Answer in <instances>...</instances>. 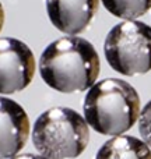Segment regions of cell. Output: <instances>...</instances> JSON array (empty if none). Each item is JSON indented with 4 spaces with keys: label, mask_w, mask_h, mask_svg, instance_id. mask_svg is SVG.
<instances>
[{
    "label": "cell",
    "mask_w": 151,
    "mask_h": 159,
    "mask_svg": "<svg viewBox=\"0 0 151 159\" xmlns=\"http://www.w3.org/2000/svg\"><path fill=\"white\" fill-rule=\"evenodd\" d=\"M106 61L123 75L151 70V27L141 21H125L108 32L104 45Z\"/></svg>",
    "instance_id": "4"
},
{
    "label": "cell",
    "mask_w": 151,
    "mask_h": 159,
    "mask_svg": "<svg viewBox=\"0 0 151 159\" xmlns=\"http://www.w3.org/2000/svg\"><path fill=\"white\" fill-rule=\"evenodd\" d=\"M11 159H46L41 155H34V154H24V155H18V157H14Z\"/></svg>",
    "instance_id": "11"
},
{
    "label": "cell",
    "mask_w": 151,
    "mask_h": 159,
    "mask_svg": "<svg viewBox=\"0 0 151 159\" xmlns=\"http://www.w3.org/2000/svg\"><path fill=\"white\" fill-rule=\"evenodd\" d=\"M90 130L84 117L69 107H52L35 120L32 143L46 159H74L84 152Z\"/></svg>",
    "instance_id": "3"
},
{
    "label": "cell",
    "mask_w": 151,
    "mask_h": 159,
    "mask_svg": "<svg viewBox=\"0 0 151 159\" xmlns=\"http://www.w3.org/2000/svg\"><path fill=\"white\" fill-rule=\"evenodd\" d=\"M30 135V119L21 105L0 96V159L14 158Z\"/></svg>",
    "instance_id": "6"
},
{
    "label": "cell",
    "mask_w": 151,
    "mask_h": 159,
    "mask_svg": "<svg viewBox=\"0 0 151 159\" xmlns=\"http://www.w3.org/2000/svg\"><path fill=\"white\" fill-rule=\"evenodd\" d=\"M39 73L48 87L63 93L90 89L99 75V56L91 42L63 36L45 48Z\"/></svg>",
    "instance_id": "1"
},
{
    "label": "cell",
    "mask_w": 151,
    "mask_h": 159,
    "mask_svg": "<svg viewBox=\"0 0 151 159\" xmlns=\"http://www.w3.org/2000/svg\"><path fill=\"white\" fill-rule=\"evenodd\" d=\"M99 0H46L49 20L59 31L74 36L91 24Z\"/></svg>",
    "instance_id": "7"
},
{
    "label": "cell",
    "mask_w": 151,
    "mask_h": 159,
    "mask_svg": "<svg viewBox=\"0 0 151 159\" xmlns=\"http://www.w3.org/2000/svg\"><path fill=\"white\" fill-rule=\"evenodd\" d=\"M35 74V57L24 42L16 38L0 39V93L20 92Z\"/></svg>",
    "instance_id": "5"
},
{
    "label": "cell",
    "mask_w": 151,
    "mask_h": 159,
    "mask_svg": "<svg viewBox=\"0 0 151 159\" xmlns=\"http://www.w3.org/2000/svg\"><path fill=\"white\" fill-rule=\"evenodd\" d=\"M3 24H4V8H3L2 3H0V31L3 28Z\"/></svg>",
    "instance_id": "12"
},
{
    "label": "cell",
    "mask_w": 151,
    "mask_h": 159,
    "mask_svg": "<svg viewBox=\"0 0 151 159\" xmlns=\"http://www.w3.org/2000/svg\"><path fill=\"white\" fill-rule=\"evenodd\" d=\"M140 117V96L125 80L106 78L88 89L84 119L94 131L119 137Z\"/></svg>",
    "instance_id": "2"
},
{
    "label": "cell",
    "mask_w": 151,
    "mask_h": 159,
    "mask_svg": "<svg viewBox=\"0 0 151 159\" xmlns=\"http://www.w3.org/2000/svg\"><path fill=\"white\" fill-rule=\"evenodd\" d=\"M104 7L115 17L134 20L151 8V0H101Z\"/></svg>",
    "instance_id": "9"
},
{
    "label": "cell",
    "mask_w": 151,
    "mask_h": 159,
    "mask_svg": "<svg viewBox=\"0 0 151 159\" xmlns=\"http://www.w3.org/2000/svg\"><path fill=\"white\" fill-rule=\"evenodd\" d=\"M139 131L143 141L151 148V101L141 109L139 117Z\"/></svg>",
    "instance_id": "10"
},
{
    "label": "cell",
    "mask_w": 151,
    "mask_h": 159,
    "mask_svg": "<svg viewBox=\"0 0 151 159\" xmlns=\"http://www.w3.org/2000/svg\"><path fill=\"white\" fill-rule=\"evenodd\" d=\"M95 159H151V149L136 137L119 135L108 140L97 152Z\"/></svg>",
    "instance_id": "8"
}]
</instances>
